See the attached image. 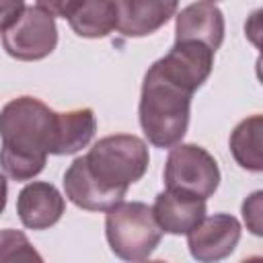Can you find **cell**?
Listing matches in <instances>:
<instances>
[{"label":"cell","mask_w":263,"mask_h":263,"mask_svg":"<svg viewBox=\"0 0 263 263\" xmlns=\"http://www.w3.org/2000/svg\"><path fill=\"white\" fill-rule=\"evenodd\" d=\"M66 212V199L55 185L33 181L25 185L16 197V214L25 228L47 230L60 222Z\"/></svg>","instance_id":"10"},{"label":"cell","mask_w":263,"mask_h":263,"mask_svg":"<svg viewBox=\"0 0 263 263\" xmlns=\"http://www.w3.org/2000/svg\"><path fill=\"white\" fill-rule=\"evenodd\" d=\"M148 162L150 154L146 142L132 134L105 136L84 154L90 179L117 203L123 201L127 187L144 177Z\"/></svg>","instance_id":"3"},{"label":"cell","mask_w":263,"mask_h":263,"mask_svg":"<svg viewBox=\"0 0 263 263\" xmlns=\"http://www.w3.org/2000/svg\"><path fill=\"white\" fill-rule=\"evenodd\" d=\"M261 140H263V117L251 115L242 119L230 134V152L238 166L261 173L263 156H261Z\"/></svg>","instance_id":"16"},{"label":"cell","mask_w":263,"mask_h":263,"mask_svg":"<svg viewBox=\"0 0 263 263\" xmlns=\"http://www.w3.org/2000/svg\"><path fill=\"white\" fill-rule=\"evenodd\" d=\"M240 240V222L230 214L205 216L191 232L187 247L197 263H220L230 257Z\"/></svg>","instance_id":"7"},{"label":"cell","mask_w":263,"mask_h":263,"mask_svg":"<svg viewBox=\"0 0 263 263\" xmlns=\"http://www.w3.org/2000/svg\"><path fill=\"white\" fill-rule=\"evenodd\" d=\"M97 132V117L95 111L84 109H72L58 113L55 117V136H53V150L51 154H76L78 150L86 148Z\"/></svg>","instance_id":"14"},{"label":"cell","mask_w":263,"mask_h":263,"mask_svg":"<svg viewBox=\"0 0 263 263\" xmlns=\"http://www.w3.org/2000/svg\"><path fill=\"white\" fill-rule=\"evenodd\" d=\"M240 263H263V259H261L259 255H255V257H249V259H245V261H240Z\"/></svg>","instance_id":"21"},{"label":"cell","mask_w":263,"mask_h":263,"mask_svg":"<svg viewBox=\"0 0 263 263\" xmlns=\"http://www.w3.org/2000/svg\"><path fill=\"white\" fill-rule=\"evenodd\" d=\"M58 111L35 97H16L0 111V166L14 181L37 177L53 150Z\"/></svg>","instance_id":"1"},{"label":"cell","mask_w":263,"mask_h":263,"mask_svg":"<svg viewBox=\"0 0 263 263\" xmlns=\"http://www.w3.org/2000/svg\"><path fill=\"white\" fill-rule=\"evenodd\" d=\"M25 6L27 4L23 0H0V33L10 29L18 21Z\"/></svg>","instance_id":"19"},{"label":"cell","mask_w":263,"mask_h":263,"mask_svg":"<svg viewBox=\"0 0 263 263\" xmlns=\"http://www.w3.org/2000/svg\"><path fill=\"white\" fill-rule=\"evenodd\" d=\"M43 6L53 14L70 23L78 37L99 39L107 37L117 23L115 2L111 0H82V2H43Z\"/></svg>","instance_id":"8"},{"label":"cell","mask_w":263,"mask_h":263,"mask_svg":"<svg viewBox=\"0 0 263 263\" xmlns=\"http://www.w3.org/2000/svg\"><path fill=\"white\" fill-rule=\"evenodd\" d=\"M156 64L168 78L195 92L212 72L214 51L197 41H175L168 53L156 60Z\"/></svg>","instance_id":"9"},{"label":"cell","mask_w":263,"mask_h":263,"mask_svg":"<svg viewBox=\"0 0 263 263\" xmlns=\"http://www.w3.org/2000/svg\"><path fill=\"white\" fill-rule=\"evenodd\" d=\"M0 263H45L25 232L14 228L0 230Z\"/></svg>","instance_id":"17"},{"label":"cell","mask_w":263,"mask_h":263,"mask_svg":"<svg viewBox=\"0 0 263 263\" xmlns=\"http://www.w3.org/2000/svg\"><path fill=\"white\" fill-rule=\"evenodd\" d=\"M179 10L173 0H117L115 29L125 37H146L158 31Z\"/></svg>","instance_id":"13"},{"label":"cell","mask_w":263,"mask_h":263,"mask_svg":"<svg viewBox=\"0 0 263 263\" xmlns=\"http://www.w3.org/2000/svg\"><path fill=\"white\" fill-rule=\"evenodd\" d=\"M105 236L115 257L125 263H140L158 247L162 230L148 203L121 201L107 212Z\"/></svg>","instance_id":"4"},{"label":"cell","mask_w":263,"mask_h":263,"mask_svg":"<svg viewBox=\"0 0 263 263\" xmlns=\"http://www.w3.org/2000/svg\"><path fill=\"white\" fill-rule=\"evenodd\" d=\"M175 41H197L214 53L224 41V14L214 2H193L175 16Z\"/></svg>","instance_id":"12"},{"label":"cell","mask_w":263,"mask_h":263,"mask_svg":"<svg viewBox=\"0 0 263 263\" xmlns=\"http://www.w3.org/2000/svg\"><path fill=\"white\" fill-rule=\"evenodd\" d=\"M261 199H263V193L261 191H255L253 195H249L242 203V218H245V224L247 228L255 234V236H261L263 232V226H261Z\"/></svg>","instance_id":"18"},{"label":"cell","mask_w":263,"mask_h":263,"mask_svg":"<svg viewBox=\"0 0 263 263\" xmlns=\"http://www.w3.org/2000/svg\"><path fill=\"white\" fill-rule=\"evenodd\" d=\"M64 191L66 197L78 205L80 210H88V212H109L111 208L117 205V201H113L109 195H105L99 185L90 179L86 164H84V156H78L72 160V164L66 168L64 173Z\"/></svg>","instance_id":"15"},{"label":"cell","mask_w":263,"mask_h":263,"mask_svg":"<svg viewBox=\"0 0 263 263\" xmlns=\"http://www.w3.org/2000/svg\"><path fill=\"white\" fill-rule=\"evenodd\" d=\"M164 185L166 189L208 199L220 185L218 162L197 144H177L171 148L164 164Z\"/></svg>","instance_id":"5"},{"label":"cell","mask_w":263,"mask_h":263,"mask_svg":"<svg viewBox=\"0 0 263 263\" xmlns=\"http://www.w3.org/2000/svg\"><path fill=\"white\" fill-rule=\"evenodd\" d=\"M140 263H166V261H160V259H144V261H140Z\"/></svg>","instance_id":"22"},{"label":"cell","mask_w":263,"mask_h":263,"mask_svg":"<svg viewBox=\"0 0 263 263\" xmlns=\"http://www.w3.org/2000/svg\"><path fill=\"white\" fill-rule=\"evenodd\" d=\"M193 92L168 78L154 62L142 82L140 125L146 140L156 148H173L181 144L189 127Z\"/></svg>","instance_id":"2"},{"label":"cell","mask_w":263,"mask_h":263,"mask_svg":"<svg viewBox=\"0 0 263 263\" xmlns=\"http://www.w3.org/2000/svg\"><path fill=\"white\" fill-rule=\"evenodd\" d=\"M6 53L21 62H37L47 58L58 45L55 16L43 2L27 4L18 21L2 33Z\"/></svg>","instance_id":"6"},{"label":"cell","mask_w":263,"mask_h":263,"mask_svg":"<svg viewBox=\"0 0 263 263\" xmlns=\"http://www.w3.org/2000/svg\"><path fill=\"white\" fill-rule=\"evenodd\" d=\"M152 216L166 234H187L205 218V199L185 191L164 189L156 195Z\"/></svg>","instance_id":"11"},{"label":"cell","mask_w":263,"mask_h":263,"mask_svg":"<svg viewBox=\"0 0 263 263\" xmlns=\"http://www.w3.org/2000/svg\"><path fill=\"white\" fill-rule=\"evenodd\" d=\"M6 197H8V183H6V175L0 173V214L6 208Z\"/></svg>","instance_id":"20"}]
</instances>
